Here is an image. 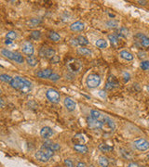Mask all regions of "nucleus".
Wrapping results in <instances>:
<instances>
[{"label": "nucleus", "mask_w": 149, "mask_h": 167, "mask_svg": "<svg viewBox=\"0 0 149 167\" xmlns=\"http://www.w3.org/2000/svg\"><path fill=\"white\" fill-rule=\"evenodd\" d=\"M84 28H85L84 23L81 22H75L74 23L70 25V29L73 32H81L84 30Z\"/></svg>", "instance_id": "f3484780"}, {"label": "nucleus", "mask_w": 149, "mask_h": 167, "mask_svg": "<svg viewBox=\"0 0 149 167\" xmlns=\"http://www.w3.org/2000/svg\"><path fill=\"white\" fill-rule=\"evenodd\" d=\"M66 66L71 72L77 73V72L80 71V69L82 68V63L80 62V61H78L77 59H70L67 61Z\"/></svg>", "instance_id": "39448f33"}, {"label": "nucleus", "mask_w": 149, "mask_h": 167, "mask_svg": "<svg viewBox=\"0 0 149 167\" xmlns=\"http://www.w3.org/2000/svg\"><path fill=\"white\" fill-rule=\"evenodd\" d=\"M46 96L48 98V99L53 103H58L60 101V98H61V96H60V93L55 90V89H49L46 93Z\"/></svg>", "instance_id": "6e6552de"}, {"label": "nucleus", "mask_w": 149, "mask_h": 167, "mask_svg": "<svg viewBox=\"0 0 149 167\" xmlns=\"http://www.w3.org/2000/svg\"><path fill=\"white\" fill-rule=\"evenodd\" d=\"M145 57H146V54L144 52H139V58L140 59H143Z\"/></svg>", "instance_id": "c03bdc74"}, {"label": "nucleus", "mask_w": 149, "mask_h": 167, "mask_svg": "<svg viewBox=\"0 0 149 167\" xmlns=\"http://www.w3.org/2000/svg\"><path fill=\"white\" fill-rule=\"evenodd\" d=\"M31 37L34 39H38L40 37V32L39 31H34L31 34Z\"/></svg>", "instance_id": "c9c22d12"}, {"label": "nucleus", "mask_w": 149, "mask_h": 167, "mask_svg": "<svg viewBox=\"0 0 149 167\" xmlns=\"http://www.w3.org/2000/svg\"><path fill=\"white\" fill-rule=\"evenodd\" d=\"M86 83H87V86L90 87V88H95L97 86H100L101 84V78L98 74H95V73H91L90 74L88 77H87V80H86Z\"/></svg>", "instance_id": "20e7f679"}, {"label": "nucleus", "mask_w": 149, "mask_h": 167, "mask_svg": "<svg viewBox=\"0 0 149 167\" xmlns=\"http://www.w3.org/2000/svg\"><path fill=\"white\" fill-rule=\"evenodd\" d=\"M64 104L65 106V108L69 111H73L76 110L77 107V103L75 102V100H73L71 98H65L64 100Z\"/></svg>", "instance_id": "ddd939ff"}, {"label": "nucleus", "mask_w": 149, "mask_h": 167, "mask_svg": "<svg viewBox=\"0 0 149 167\" xmlns=\"http://www.w3.org/2000/svg\"><path fill=\"white\" fill-rule=\"evenodd\" d=\"M41 148H50V149L56 151V150L60 149V145L57 143H53L51 141H45Z\"/></svg>", "instance_id": "a211bd4d"}, {"label": "nucleus", "mask_w": 149, "mask_h": 167, "mask_svg": "<svg viewBox=\"0 0 149 167\" xmlns=\"http://www.w3.org/2000/svg\"><path fill=\"white\" fill-rule=\"evenodd\" d=\"M99 149H100V150H102V151H103V152H109V151L113 150V147H111V146H108V145H106V144L102 143V144H100V145H99Z\"/></svg>", "instance_id": "a878e982"}, {"label": "nucleus", "mask_w": 149, "mask_h": 167, "mask_svg": "<svg viewBox=\"0 0 149 167\" xmlns=\"http://www.w3.org/2000/svg\"><path fill=\"white\" fill-rule=\"evenodd\" d=\"M98 94H99V96H100V97H102L103 98H106V94H105V92H104V91H102V90H101V91H99V93H98Z\"/></svg>", "instance_id": "79ce46f5"}, {"label": "nucleus", "mask_w": 149, "mask_h": 167, "mask_svg": "<svg viewBox=\"0 0 149 167\" xmlns=\"http://www.w3.org/2000/svg\"><path fill=\"white\" fill-rule=\"evenodd\" d=\"M52 70L50 69H47V70H43L37 73V76L40 78H50V75L52 74Z\"/></svg>", "instance_id": "aec40b11"}, {"label": "nucleus", "mask_w": 149, "mask_h": 167, "mask_svg": "<svg viewBox=\"0 0 149 167\" xmlns=\"http://www.w3.org/2000/svg\"><path fill=\"white\" fill-rule=\"evenodd\" d=\"M50 38L52 41H54V42H58V41L60 40V35H59L57 33H55V32H51V33L50 34Z\"/></svg>", "instance_id": "2f4dec72"}, {"label": "nucleus", "mask_w": 149, "mask_h": 167, "mask_svg": "<svg viewBox=\"0 0 149 167\" xmlns=\"http://www.w3.org/2000/svg\"><path fill=\"white\" fill-rule=\"evenodd\" d=\"M90 117H92L93 119L98 120V121H100V122H103V121L105 119L106 115L103 114V112L97 111V110H91V111H90Z\"/></svg>", "instance_id": "2eb2a0df"}, {"label": "nucleus", "mask_w": 149, "mask_h": 167, "mask_svg": "<svg viewBox=\"0 0 149 167\" xmlns=\"http://www.w3.org/2000/svg\"><path fill=\"white\" fill-rule=\"evenodd\" d=\"M140 67L142 68V70L143 71H148L149 70V61H142L141 62Z\"/></svg>", "instance_id": "f704fd0d"}, {"label": "nucleus", "mask_w": 149, "mask_h": 167, "mask_svg": "<svg viewBox=\"0 0 149 167\" xmlns=\"http://www.w3.org/2000/svg\"><path fill=\"white\" fill-rule=\"evenodd\" d=\"M50 61H51V63H53V64H56V63H58L59 61H60V57L59 56H54L51 60H50Z\"/></svg>", "instance_id": "58836bf2"}, {"label": "nucleus", "mask_w": 149, "mask_h": 167, "mask_svg": "<svg viewBox=\"0 0 149 167\" xmlns=\"http://www.w3.org/2000/svg\"><path fill=\"white\" fill-rule=\"evenodd\" d=\"M119 56H120L123 60L128 61H132V60L134 59V56H133L130 52H129V51H127V50H122V51H120Z\"/></svg>", "instance_id": "6ab92c4d"}, {"label": "nucleus", "mask_w": 149, "mask_h": 167, "mask_svg": "<svg viewBox=\"0 0 149 167\" xmlns=\"http://www.w3.org/2000/svg\"><path fill=\"white\" fill-rule=\"evenodd\" d=\"M5 44H6V45H11V44H12V40H11V39H7V40L5 41Z\"/></svg>", "instance_id": "49530a36"}, {"label": "nucleus", "mask_w": 149, "mask_h": 167, "mask_svg": "<svg viewBox=\"0 0 149 167\" xmlns=\"http://www.w3.org/2000/svg\"><path fill=\"white\" fill-rule=\"evenodd\" d=\"M87 122H88V125L90 129L93 130H98V129H102V122L93 119L92 117H88L87 118Z\"/></svg>", "instance_id": "f8f14e48"}, {"label": "nucleus", "mask_w": 149, "mask_h": 167, "mask_svg": "<svg viewBox=\"0 0 149 167\" xmlns=\"http://www.w3.org/2000/svg\"><path fill=\"white\" fill-rule=\"evenodd\" d=\"M128 33H129V31L126 28H124V27H121L118 30V32H117L118 35L121 36V37H127L128 36Z\"/></svg>", "instance_id": "7c9ffc66"}, {"label": "nucleus", "mask_w": 149, "mask_h": 167, "mask_svg": "<svg viewBox=\"0 0 149 167\" xmlns=\"http://www.w3.org/2000/svg\"><path fill=\"white\" fill-rule=\"evenodd\" d=\"M56 52L53 48H42L39 51V55L41 57H44V58H47V59H52L54 56H55Z\"/></svg>", "instance_id": "9b49d317"}, {"label": "nucleus", "mask_w": 149, "mask_h": 167, "mask_svg": "<svg viewBox=\"0 0 149 167\" xmlns=\"http://www.w3.org/2000/svg\"><path fill=\"white\" fill-rule=\"evenodd\" d=\"M0 101H1V108H4V99H0Z\"/></svg>", "instance_id": "09e8293b"}, {"label": "nucleus", "mask_w": 149, "mask_h": 167, "mask_svg": "<svg viewBox=\"0 0 149 167\" xmlns=\"http://www.w3.org/2000/svg\"><path fill=\"white\" fill-rule=\"evenodd\" d=\"M106 26L108 27V28H116V27H118V22H116V21H114V20H110V21H108L106 23Z\"/></svg>", "instance_id": "c85d7f7f"}, {"label": "nucleus", "mask_w": 149, "mask_h": 167, "mask_svg": "<svg viewBox=\"0 0 149 167\" xmlns=\"http://www.w3.org/2000/svg\"><path fill=\"white\" fill-rule=\"evenodd\" d=\"M119 86V84H118V81H117V79L116 78H115L114 76H111V77H109V79H108V82H107V84H106V89H108V90H111V89H113L114 87H116V86Z\"/></svg>", "instance_id": "dca6fc26"}, {"label": "nucleus", "mask_w": 149, "mask_h": 167, "mask_svg": "<svg viewBox=\"0 0 149 167\" xmlns=\"http://www.w3.org/2000/svg\"><path fill=\"white\" fill-rule=\"evenodd\" d=\"M0 79H1V81H3V82H5V83H11L12 82V80H13V78H11L10 75H8V74H1L0 75Z\"/></svg>", "instance_id": "c756f323"}, {"label": "nucleus", "mask_w": 149, "mask_h": 167, "mask_svg": "<svg viewBox=\"0 0 149 167\" xmlns=\"http://www.w3.org/2000/svg\"><path fill=\"white\" fill-rule=\"evenodd\" d=\"M53 154H54V150H52L50 148H41V149H39L36 153L35 157L39 161L46 162L53 156Z\"/></svg>", "instance_id": "f03ea898"}, {"label": "nucleus", "mask_w": 149, "mask_h": 167, "mask_svg": "<svg viewBox=\"0 0 149 167\" xmlns=\"http://www.w3.org/2000/svg\"><path fill=\"white\" fill-rule=\"evenodd\" d=\"M135 148L139 151H145L149 149V142L145 138H139L133 142Z\"/></svg>", "instance_id": "423d86ee"}, {"label": "nucleus", "mask_w": 149, "mask_h": 167, "mask_svg": "<svg viewBox=\"0 0 149 167\" xmlns=\"http://www.w3.org/2000/svg\"><path fill=\"white\" fill-rule=\"evenodd\" d=\"M147 89H148V90H149V85H148V86H147Z\"/></svg>", "instance_id": "8fccbe9b"}, {"label": "nucleus", "mask_w": 149, "mask_h": 167, "mask_svg": "<svg viewBox=\"0 0 149 167\" xmlns=\"http://www.w3.org/2000/svg\"><path fill=\"white\" fill-rule=\"evenodd\" d=\"M74 148L78 153H87L88 152L87 146H85L83 144H75L74 145Z\"/></svg>", "instance_id": "412c9836"}, {"label": "nucleus", "mask_w": 149, "mask_h": 167, "mask_svg": "<svg viewBox=\"0 0 149 167\" xmlns=\"http://www.w3.org/2000/svg\"><path fill=\"white\" fill-rule=\"evenodd\" d=\"M123 78H124V81L125 82H128L130 78V75L129 73H123Z\"/></svg>", "instance_id": "ea45409f"}, {"label": "nucleus", "mask_w": 149, "mask_h": 167, "mask_svg": "<svg viewBox=\"0 0 149 167\" xmlns=\"http://www.w3.org/2000/svg\"><path fill=\"white\" fill-rule=\"evenodd\" d=\"M77 42H78V45H80V46H87L88 44H89V41H88V39L85 37V36H83V35H79L78 37H77Z\"/></svg>", "instance_id": "bb28decb"}, {"label": "nucleus", "mask_w": 149, "mask_h": 167, "mask_svg": "<svg viewBox=\"0 0 149 167\" xmlns=\"http://www.w3.org/2000/svg\"><path fill=\"white\" fill-rule=\"evenodd\" d=\"M95 45L100 48H104L107 47V42L104 40V39H98L96 42H95Z\"/></svg>", "instance_id": "cd10ccee"}, {"label": "nucleus", "mask_w": 149, "mask_h": 167, "mask_svg": "<svg viewBox=\"0 0 149 167\" xmlns=\"http://www.w3.org/2000/svg\"><path fill=\"white\" fill-rule=\"evenodd\" d=\"M11 86L15 88L16 90L24 93V94H27L31 91L32 89V83L24 78H22L20 76H16L13 78L12 82L11 83Z\"/></svg>", "instance_id": "f257e3e1"}, {"label": "nucleus", "mask_w": 149, "mask_h": 167, "mask_svg": "<svg viewBox=\"0 0 149 167\" xmlns=\"http://www.w3.org/2000/svg\"><path fill=\"white\" fill-rule=\"evenodd\" d=\"M98 161H99V164L101 167H108V165H109V161H108L107 158L104 156H100Z\"/></svg>", "instance_id": "b1692460"}, {"label": "nucleus", "mask_w": 149, "mask_h": 167, "mask_svg": "<svg viewBox=\"0 0 149 167\" xmlns=\"http://www.w3.org/2000/svg\"><path fill=\"white\" fill-rule=\"evenodd\" d=\"M120 151H121V155L125 158V159H131L132 158V156H131V154L128 151V150H126V149H124V148H121L120 149Z\"/></svg>", "instance_id": "72a5a7b5"}, {"label": "nucleus", "mask_w": 149, "mask_h": 167, "mask_svg": "<svg viewBox=\"0 0 149 167\" xmlns=\"http://www.w3.org/2000/svg\"><path fill=\"white\" fill-rule=\"evenodd\" d=\"M85 166H86L85 163H84V162H81V161L77 162V164L76 165V167H85Z\"/></svg>", "instance_id": "a18cd8bd"}, {"label": "nucleus", "mask_w": 149, "mask_h": 167, "mask_svg": "<svg viewBox=\"0 0 149 167\" xmlns=\"http://www.w3.org/2000/svg\"><path fill=\"white\" fill-rule=\"evenodd\" d=\"M49 79L51 80V81H53V82H55V81H58V80L60 79V76H59V74H57V73H52Z\"/></svg>", "instance_id": "e433bc0d"}, {"label": "nucleus", "mask_w": 149, "mask_h": 167, "mask_svg": "<svg viewBox=\"0 0 149 167\" xmlns=\"http://www.w3.org/2000/svg\"><path fill=\"white\" fill-rule=\"evenodd\" d=\"M57 167H60V166H57Z\"/></svg>", "instance_id": "3c124183"}, {"label": "nucleus", "mask_w": 149, "mask_h": 167, "mask_svg": "<svg viewBox=\"0 0 149 167\" xmlns=\"http://www.w3.org/2000/svg\"><path fill=\"white\" fill-rule=\"evenodd\" d=\"M7 39H11V40H14L17 37V34L14 31H10L7 35H6Z\"/></svg>", "instance_id": "473e14b6"}, {"label": "nucleus", "mask_w": 149, "mask_h": 167, "mask_svg": "<svg viewBox=\"0 0 149 167\" xmlns=\"http://www.w3.org/2000/svg\"><path fill=\"white\" fill-rule=\"evenodd\" d=\"M140 5H145L147 3V1H141V0H139V1H137Z\"/></svg>", "instance_id": "de8ad7c7"}, {"label": "nucleus", "mask_w": 149, "mask_h": 167, "mask_svg": "<svg viewBox=\"0 0 149 167\" xmlns=\"http://www.w3.org/2000/svg\"><path fill=\"white\" fill-rule=\"evenodd\" d=\"M26 62H27L28 65H30L31 67H35V66L37 65L38 61H37V59L35 56H28V57L26 58Z\"/></svg>", "instance_id": "5701e85b"}, {"label": "nucleus", "mask_w": 149, "mask_h": 167, "mask_svg": "<svg viewBox=\"0 0 149 167\" xmlns=\"http://www.w3.org/2000/svg\"><path fill=\"white\" fill-rule=\"evenodd\" d=\"M30 23H33V26H32V27H34L35 25H37V23H40V21L36 20V19H33V20H31V21H30Z\"/></svg>", "instance_id": "a19ab883"}, {"label": "nucleus", "mask_w": 149, "mask_h": 167, "mask_svg": "<svg viewBox=\"0 0 149 167\" xmlns=\"http://www.w3.org/2000/svg\"><path fill=\"white\" fill-rule=\"evenodd\" d=\"M64 163H65V165H67V167H76V166H74V163H73L72 160H70V159L64 160Z\"/></svg>", "instance_id": "4c0bfd02"}, {"label": "nucleus", "mask_w": 149, "mask_h": 167, "mask_svg": "<svg viewBox=\"0 0 149 167\" xmlns=\"http://www.w3.org/2000/svg\"><path fill=\"white\" fill-rule=\"evenodd\" d=\"M135 39H136V42L141 47H143V48H148L149 47V37L146 36L145 35L139 33V34H137L135 35Z\"/></svg>", "instance_id": "1a4fd4ad"}, {"label": "nucleus", "mask_w": 149, "mask_h": 167, "mask_svg": "<svg viewBox=\"0 0 149 167\" xmlns=\"http://www.w3.org/2000/svg\"><path fill=\"white\" fill-rule=\"evenodd\" d=\"M103 125H102V130L106 131V132H111L113 130H115L116 128V123H114V121L112 119H110L109 117H105V119L102 122Z\"/></svg>", "instance_id": "0eeeda50"}, {"label": "nucleus", "mask_w": 149, "mask_h": 167, "mask_svg": "<svg viewBox=\"0 0 149 167\" xmlns=\"http://www.w3.org/2000/svg\"><path fill=\"white\" fill-rule=\"evenodd\" d=\"M77 53H78L79 55H82V56H90V55H91V51H90V49L86 48H78V49H77Z\"/></svg>", "instance_id": "393cba45"}, {"label": "nucleus", "mask_w": 149, "mask_h": 167, "mask_svg": "<svg viewBox=\"0 0 149 167\" xmlns=\"http://www.w3.org/2000/svg\"><path fill=\"white\" fill-rule=\"evenodd\" d=\"M128 167H140V166L137 163H135V162H129L128 164Z\"/></svg>", "instance_id": "37998d69"}, {"label": "nucleus", "mask_w": 149, "mask_h": 167, "mask_svg": "<svg viewBox=\"0 0 149 167\" xmlns=\"http://www.w3.org/2000/svg\"><path fill=\"white\" fill-rule=\"evenodd\" d=\"M108 39H109V41L111 42L112 46H114V47H117V46H118L119 40H118V36H117V35H114V34H111V35H108Z\"/></svg>", "instance_id": "4be33fe9"}, {"label": "nucleus", "mask_w": 149, "mask_h": 167, "mask_svg": "<svg viewBox=\"0 0 149 167\" xmlns=\"http://www.w3.org/2000/svg\"><path fill=\"white\" fill-rule=\"evenodd\" d=\"M1 53L3 56H5L6 58L11 60V61H14L18 63H23L24 62V57L20 54V53H17V52H12L11 50H8L6 48H3L1 50Z\"/></svg>", "instance_id": "7ed1b4c3"}, {"label": "nucleus", "mask_w": 149, "mask_h": 167, "mask_svg": "<svg viewBox=\"0 0 149 167\" xmlns=\"http://www.w3.org/2000/svg\"><path fill=\"white\" fill-rule=\"evenodd\" d=\"M22 50H23V53L27 55V56H33L34 52H35V48H34V46L33 44L30 42V41H25L23 46H22Z\"/></svg>", "instance_id": "9d476101"}, {"label": "nucleus", "mask_w": 149, "mask_h": 167, "mask_svg": "<svg viewBox=\"0 0 149 167\" xmlns=\"http://www.w3.org/2000/svg\"><path fill=\"white\" fill-rule=\"evenodd\" d=\"M53 134H54L53 130H52L50 127H49V126L43 127V128L41 129V131H40V136H41L43 138H46V139L51 137V136H53Z\"/></svg>", "instance_id": "4468645a"}]
</instances>
